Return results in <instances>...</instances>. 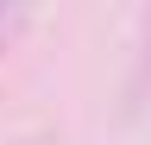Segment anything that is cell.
<instances>
[{
  "mask_svg": "<svg viewBox=\"0 0 151 145\" xmlns=\"http://www.w3.org/2000/svg\"><path fill=\"white\" fill-rule=\"evenodd\" d=\"M145 88H151V38L139 44V69H132V82H126V107H139Z\"/></svg>",
  "mask_w": 151,
  "mask_h": 145,
  "instance_id": "1",
  "label": "cell"
},
{
  "mask_svg": "<svg viewBox=\"0 0 151 145\" xmlns=\"http://www.w3.org/2000/svg\"><path fill=\"white\" fill-rule=\"evenodd\" d=\"M25 145H44V139H25Z\"/></svg>",
  "mask_w": 151,
  "mask_h": 145,
  "instance_id": "3",
  "label": "cell"
},
{
  "mask_svg": "<svg viewBox=\"0 0 151 145\" xmlns=\"http://www.w3.org/2000/svg\"><path fill=\"white\" fill-rule=\"evenodd\" d=\"M19 25H25V13H19V6H0V50L13 44V32H19Z\"/></svg>",
  "mask_w": 151,
  "mask_h": 145,
  "instance_id": "2",
  "label": "cell"
}]
</instances>
